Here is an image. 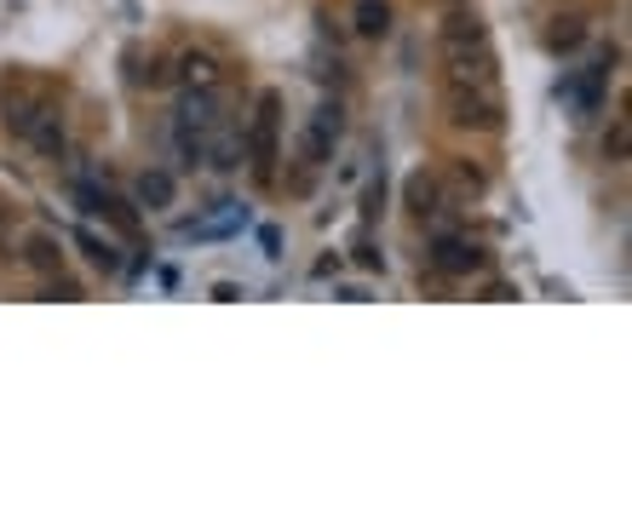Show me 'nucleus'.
Returning a JSON list of instances; mask_svg holds the SVG:
<instances>
[{
    "instance_id": "f257e3e1",
    "label": "nucleus",
    "mask_w": 632,
    "mask_h": 505,
    "mask_svg": "<svg viewBox=\"0 0 632 505\" xmlns=\"http://www.w3.org/2000/svg\"><path fill=\"white\" fill-rule=\"evenodd\" d=\"M242 156L253 167V184H276V161H282V92L265 87L253 98V121L242 133Z\"/></svg>"
},
{
    "instance_id": "f03ea898",
    "label": "nucleus",
    "mask_w": 632,
    "mask_h": 505,
    "mask_svg": "<svg viewBox=\"0 0 632 505\" xmlns=\"http://www.w3.org/2000/svg\"><path fill=\"white\" fill-rule=\"evenodd\" d=\"M53 110H58L53 81H41V75H7V87H0V126H7V138L23 144Z\"/></svg>"
},
{
    "instance_id": "7ed1b4c3",
    "label": "nucleus",
    "mask_w": 632,
    "mask_h": 505,
    "mask_svg": "<svg viewBox=\"0 0 632 505\" xmlns=\"http://www.w3.org/2000/svg\"><path fill=\"white\" fill-rule=\"evenodd\" d=\"M443 110H448V126H461V133H500L506 126V104L495 87H448Z\"/></svg>"
},
{
    "instance_id": "20e7f679",
    "label": "nucleus",
    "mask_w": 632,
    "mask_h": 505,
    "mask_svg": "<svg viewBox=\"0 0 632 505\" xmlns=\"http://www.w3.org/2000/svg\"><path fill=\"white\" fill-rule=\"evenodd\" d=\"M340 133H345V110L340 104H322L311 121H306V133H299V167H328L334 161V144H340Z\"/></svg>"
},
{
    "instance_id": "39448f33",
    "label": "nucleus",
    "mask_w": 632,
    "mask_h": 505,
    "mask_svg": "<svg viewBox=\"0 0 632 505\" xmlns=\"http://www.w3.org/2000/svg\"><path fill=\"white\" fill-rule=\"evenodd\" d=\"M443 81L448 87H495V53L489 46H454V53H443Z\"/></svg>"
},
{
    "instance_id": "423d86ee",
    "label": "nucleus",
    "mask_w": 632,
    "mask_h": 505,
    "mask_svg": "<svg viewBox=\"0 0 632 505\" xmlns=\"http://www.w3.org/2000/svg\"><path fill=\"white\" fill-rule=\"evenodd\" d=\"M432 270H443V276H484L489 270V252L477 247V242H466V236H443L432 247Z\"/></svg>"
},
{
    "instance_id": "0eeeda50",
    "label": "nucleus",
    "mask_w": 632,
    "mask_h": 505,
    "mask_svg": "<svg viewBox=\"0 0 632 505\" xmlns=\"http://www.w3.org/2000/svg\"><path fill=\"white\" fill-rule=\"evenodd\" d=\"M402 207H409L420 224H425V218H437V213L448 207V195H443V179H437V172L414 167L409 179H402Z\"/></svg>"
},
{
    "instance_id": "6e6552de",
    "label": "nucleus",
    "mask_w": 632,
    "mask_h": 505,
    "mask_svg": "<svg viewBox=\"0 0 632 505\" xmlns=\"http://www.w3.org/2000/svg\"><path fill=\"white\" fill-rule=\"evenodd\" d=\"M437 46L443 53H454V46H489V23L466 7H448V18L437 23Z\"/></svg>"
},
{
    "instance_id": "1a4fd4ad",
    "label": "nucleus",
    "mask_w": 632,
    "mask_h": 505,
    "mask_svg": "<svg viewBox=\"0 0 632 505\" xmlns=\"http://www.w3.org/2000/svg\"><path fill=\"white\" fill-rule=\"evenodd\" d=\"M23 265H30L41 282H46V276H58L64 270V242L53 231H30V236H23Z\"/></svg>"
},
{
    "instance_id": "9d476101",
    "label": "nucleus",
    "mask_w": 632,
    "mask_h": 505,
    "mask_svg": "<svg viewBox=\"0 0 632 505\" xmlns=\"http://www.w3.org/2000/svg\"><path fill=\"white\" fill-rule=\"evenodd\" d=\"M173 195H179V184H173V172H162V167H149L133 179V207H144V213L173 207Z\"/></svg>"
},
{
    "instance_id": "9b49d317",
    "label": "nucleus",
    "mask_w": 632,
    "mask_h": 505,
    "mask_svg": "<svg viewBox=\"0 0 632 505\" xmlns=\"http://www.w3.org/2000/svg\"><path fill=\"white\" fill-rule=\"evenodd\" d=\"M541 41H546L552 58H569V53H580V41H587V18H580V12H558V18L546 23Z\"/></svg>"
},
{
    "instance_id": "f8f14e48",
    "label": "nucleus",
    "mask_w": 632,
    "mask_h": 505,
    "mask_svg": "<svg viewBox=\"0 0 632 505\" xmlns=\"http://www.w3.org/2000/svg\"><path fill=\"white\" fill-rule=\"evenodd\" d=\"M23 144H30L41 161H64V156H69V126H64V110H53V115H46V121H41L35 133L23 138Z\"/></svg>"
},
{
    "instance_id": "ddd939ff",
    "label": "nucleus",
    "mask_w": 632,
    "mask_h": 505,
    "mask_svg": "<svg viewBox=\"0 0 632 505\" xmlns=\"http://www.w3.org/2000/svg\"><path fill=\"white\" fill-rule=\"evenodd\" d=\"M213 121H219V98H213V87H190V92L179 98V121H173V126H190V133H208Z\"/></svg>"
},
{
    "instance_id": "4468645a",
    "label": "nucleus",
    "mask_w": 632,
    "mask_h": 505,
    "mask_svg": "<svg viewBox=\"0 0 632 505\" xmlns=\"http://www.w3.org/2000/svg\"><path fill=\"white\" fill-rule=\"evenodd\" d=\"M391 0H357V12H351V30H357L363 41H386L391 35Z\"/></svg>"
},
{
    "instance_id": "2eb2a0df",
    "label": "nucleus",
    "mask_w": 632,
    "mask_h": 505,
    "mask_svg": "<svg viewBox=\"0 0 632 505\" xmlns=\"http://www.w3.org/2000/svg\"><path fill=\"white\" fill-rule=\"evenodd\" d=\"M173 64H179V81H190V87H219V58L213 53H196L190 46V53L173 58Z\"/></svg>"
},
{
    "instance_id": "dca6fc26",
    "label": "nucleus",
    "mask_w": 632,
    "mask_h": 505,
    "mask_svg": "<svg viewBox=\"0 0 632 505\" xmlns=\"http://www.w3.org/2000/svg\"><path fill=\"white\" fill-rule=\"evenodd\" d=\"M75 247L87 252V265H92V270H104V276L121 270V247H115V242H98L92 231H75Z\"/></svg>"
},
{
    "instance_id": "f3484780",
    "label": "nucleus",
    "mask_w": 632,
    "mask_h": 505,
    "mask_svg": "<svg viewBox=\"0 0 632 505\" xmlns=\"http://www.w3.org/2000/svg\"><path fill=\"white\" fill-rule=\"evenodd\" d=\"M98 213H104V218L115 224V231H121L126 242H133V236L144 231V224H138V207H133V201H115L110 190H104V201H98Z\"/></svg>"
},
{
    "instance_id": "a211bd4d",
    "label": "nucleus",
    "mask_w": 632,
    "mask_h": 505,
    "mask_svg": "<svg viewBox=\"0 0 632 505\" xmlns=\"http://www.w3.org/2000/svg\"><path fill=\"white\" fill-rule=\"evenodd\" d=\"M133 81H138V87H173V81H179V64L162 58V53H149V64L133 69Z\"/></svg>"
},
{
    "instance_id": "6ab92c4d",
    "label": "nucleus",
    "mask_w": 632,
    "mask_h": 505,
    "mask_svg": "<svg viewBox=\"0 0 632 505\" xmlns=\"http://www.w3.org/2000/svg\"><path fill=\"white\" fill-rule=\"evenodd\" d=\"M448 179H454V190H461V195H484L489 190V172L477 167V161H454Z\"/></svg>"
},
{
    "instance_id": "aec40b11",
    "label": "nucleus",
    "mask_w": 632,
    "mask_h": 505,
    "mask_svg": "<svg viewBox=\"0 0 632 505\" xmlns=\"http://www.w3.org/2000/svg\"><path fill=\"white\" fill-rule=\"evenodd\" d=\"M627 149H632V126H627V115H616L610 121V133H603V161H627Z\"/></svg>"
},
{
    "instance_id": "412c9836",
    "label": "nucleus",
    "mask_w": 632,
    "mask_h": 505,
    "mask_svg": "<svg viewBox=\"0 0 632 505\" xmlns=\"http://www.w3.org/2000/svg\"><path fill=\"white\" fill-rule=\"evenodd\" d=\"M208 156H213V167L219 172H231V167H242V138L231 133V138H219L213 149H208Z\"/></svg>"
},
{
    "instance_id": "4be33fe9",
    "label": "nucleus",
    "mask_w": 632,
    "mask_h": 505,
    "mask_svg": "<svg viewBox=\"0 0 632 505\" xmlns=\"http://www.w3.org/2000/svg\"><path fill=\"white\" fill-rule=\"evenodd\" d=\"M379 207H386V172H379V179H368V190H363V224H374Z\"/></svg>"
},
{
    "instance_id": "5701e85b",
    "label": "nucleus",
    "mask_w": 632,
    "mask_h": 505,
    "mask_svg": "<svg viewBox=\"0 0 632 505\" xmlns=\"http://www.w3.org/2000/svg\"><path fill=\"white\" fill-rule=\"evenodd\" d=\"M357 265L363 270H386V252H379L374 242H357Z\"/></svg>"
},
{
    "instance_id": "b1692460",
    "label": "nucleus",
    "mask_w": 632,
    "mask_h": 505,
    "mask_svg": "<svg viewBox=\"0 0 632 505\" xmlns=\"http://www.w3.org/2000/svg\"><path fill=\"white\" fill-rule=\"evenodd\" d=\"M448 7H466V0H448Z\"/></svg>"
}]
</instances>
